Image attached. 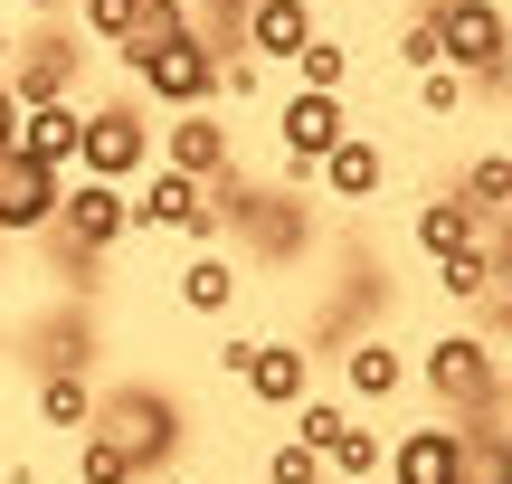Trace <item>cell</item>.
Masks as SVG:
<instances>
[{
  "label": "cell",
  "mask_w": 512,
  "mask_h": 484,
  "mask_svg": "<svg viewBox=\"0 0 512 484\" xmlns=\"http://www.w3.org/2000/svg\"><path fill=\"white\" fill-rule=\"evenodd\" d=\"M86 428L105 437V447L124 456L133 475H162L171 456H181V437H190V428H181V399H171V390H152V380H124V390H105Z\"/></svg>",
  "instance_id": "1"
},
{
  "label": "cell",
  "mask_w": 512,
  "mask_h": 484,
  "mask_svg": "<svg viewBox=\"0 0 512 484\" xmlns=\"http://www.w3.org/2000/svg\"><path fill=\"white\" fill-rule=\"evenodd\" d=\"M437 57L465 76V86H494V76H512V19L503 0H437Z\"/></svg>",
  "instance_id": "2"
},
{
  "label": "cell",
  "mask_w": 512,
  "mask_h": 484,
  "mask_svg": "<svg viewBox=\"0 0 512 484\" xmlns=\"http://www.w3.org/2000/svg\"><path fill=\"white\" fill-rule=\"evenodd\" d=\"M124 67L143 76V95H162L171 114H190V105L219 95V48H209L200 29L190 38H124Z\"/></svg>",
  "instance_id": "3"
},
{
  "label": "cell",
  "mask_w": 512,
  "mask_h": 484,
  "mask_svg": "<svg viewBox=\"0 0 512 484\" xmlns=\"http://www.w3.org/2000/svg\"><path fill=\"white\" fill-rule=\"evenodd\" d=\"M427 390H437L446 428H465V418H494V409H503L494 342H484V333H446V342H427Z\"/></svg>",
  "instance_id": "4"
},
{
  "label": "cell",
  "mask_w": 512,
  "mask_h": 484,
  "mask_svg": "<svg viewBox=\"0 0 512 484\" xmlns=\"http://www.w3.org/2000/svg\"><path fill=\"white\" fill-rule=\"evenodd\" d=\"M152 162V124L133 105H86V143H76V171L86 181H114V190H133V171Z\"/></svg>",
  "instance_id": "5"
},
{
  "label": "cell",
  "mask_w": 512,
  "mask_h": 484,
  "mask_svg": "<svg viewBox=\"0 0 512 484\" xmlns=\"http://www.w3.org/2000/svg\"><path fill=\"white\" fill-rule=\"evenodd\" d=\"M342 133H351V105H342V95H313V86H294L285 114H275V143H285V171H294V181H313V162H323Z\"/></svg>",
  "instance_id": "6"
},
{
  "label": "cell",
  "mask_w": 512,
  "mask_h": 484,
  "mask_svg": "<svg viewBox=\"0 0 512 484\" xmlns=\"http://www.w3.org/2000/svg\"><path fill=\"white\" fill-rule=\"evenodd\" d=\"M124 219L133 228H171V238H219V219H209V190L190 181V171H152L143 190H124Z\"/></svg>",
  "instance_id": "7"
},
{
  "label": "cell",
  "mask_w": 512,
  "mask_h": 484,
  "mask_svg": "<svg viewBox=\"0 0 512 484\" xmlns=\"http://www.w3.org/2000/svg\"><path fill=\"white\" fill-rule=\"evenodd\" d=\"M124 228L133 219H124V190H114V181H67V190H57V238H67L76 257H105Z\"/></svg>",
  "instance_id": "8"
},
{
  "label": "cell",
  "mask_w": 512,
  "mask_h": 484,
  "mask_svg": "<svg viewBox=\"0 0 512 484\" xmlns=\"http://www.w3.org/2000/svg\"><path fill=\"white\" fill-rule=\"evenodd\" d=\"M76 143H86V105H76V95H57V105H19V133H10L19 162L76 171Z\"/></svg>",
  "instance_id": "9"
},
{
  "label": "cell",
  "mask_w": 512,
  "mask_h": 484,
  "mask_svg": "<svg viewBox=\"0 0 512 484\" xmlns=\"http://www.w3.org/2000/svg\"><path fill=\"white\" fill-rule=\"evenodd\" d=\"M238 390L256 399V409H294V399H313V352L304 342H247Z\"/></svg>",
  "instance_id": "10"
},
{
  "label": "cell",
  "mask_w": 512,
  "mask_h": 484,
  "mask_svg": "<svg viewBox=\"0 0 512 484\" xmlns=\"http://www.w3.org/2000/svg\"><path fill=\"white\" fill-rule=\"evenodd\" d=\"M76 67H86V48L76 38H19V57H10V105H57V95L76 86Z\"/></svg>",
  "instance_id": "11"
},
{
  "label": "cell",
  "mask_w": 512,
  "mask_h": 484,
  "mask_svg": "<svg viewBox=\"0 0 512 484\" xmlns=\"http://www.w3.org/2000/svg\"><path fill=\"white\" fill-rule=\"evenodd\" d=\"M57 171L19 162V152H0V238H38V228H57Z\"/></svg>",
  "instance_id": "12"
},
{
  "label": "cell",
  "mask_w": 512,
  "mask_h": 484,
  "mask_svg": "<svg viewBox=\"0 0 512 484\" xmlns=\"http://www.w3.org/2000/svg\"><path fill=\"white\" fill-rule=\"evenodd\" d=\"M162 162H171V171H190V181H219V171H238V143H228V124H219L209 105H190V114H171Z\"/></svg>",
  "instance_id": "13"
},
{
  "label": "cell",
  "mask_w": 512,
  "mask_h": 484,
  "mask_svg": "<svg viewBox=\"0 0 512 484\" xmlns=\"http://www.w3.org/2000/svg\"><path fill=\"white\" fill-rule=\"evenodd\" d=\"M380 466H389V484H456V428H408Z\"/></svg>",
  "instance_id": "14"
},
{
  "label": "cell",
  "mask_w": 512,
  "mask_h": 484,
  "mask_svg": "<svg viewBox=\"0 0 512 484\" xmlns=\"http://www.w3.org/2000/svg\"><path fill=\"white\" fill-rule=\"evenodd\" d=\"M313 171H323V190H332V200H380V181H389L380 143H361V133H342V143H332Z\"/></svg>",
  "instance_id": "15"
},
{
  "label": "cell",
  "mask_w": 512,
  "mask_h": 484,
  "mask_svg": "<svg viewBox=\"0 0 512 484\" xmlns=\"http://www.w3.org/2000/svg\"><path fill=\"white\" fill-rule=\"evenodd\" d=\"M456 484H512V428L503 418H465L456 428Z\"/></svg>",
  "instance_id": "16"
},
{
  "label": "cell",
  "mask_w": 512,
  "mask_h": 484,
  "mask_svg": "<svg viewBox=\"0 0 512 484\" xmlns=\"http://www.w3.org/2000/svg\"><path fill=\"white\" fill-rule=\"evenodd\" d=\"M238 38L256 57H285V67H294V48L313 38V10H304V0H256V10L238 19Z\"/></svg>",
  "instance_id": "17"
},
{
  "label": "cell",
  "mask_w": 512,
  "mask_h": 484,
  "mask_svg": "<svg viewBox=\"0 0 512 484\" xmlns=\"http://www.w3.org/2000/svg\"><path fill=\"white\" fill-rule=\"evenodd\" d=\"M342 380H351V390H361V399H399L408 361L389 352V333H361V342H351V361H342Z\"/></svg>",
  "instance_id": "18"
},
{
  "label": "cell",
  "mask_w": 512,
  "mask_h": 484,
  "mask_svg": "<svg viewBox=\"0 0 512 484\" xmlns=\"http://www.w3.org/2000/svg\"><path fill=\"white\" fill-rule=\"evenodd\" d=\"M437 285H446L456 304H475V295H494V285H503V266H494V238H484V219H475V247H456V257L437 266Z\"/></svg>",
  "instance_id": "19"
},
{
  "label": "cell",
  "mask_w": 512,
  "mask_h": 484,
  "mask_svg": "<svg viewBox=\"0 0 512 484\" xmlns=\"http://www.w3.org/2000/svg\"><path fill=\"white\" fill-rule=\"evenodd\" d=\"M181 304H190V314H228V304H238V266L200 247V257L181 266Z\"/></svg>",
  "instance_id": "20"
},
{
  "label": "cell",
  "mask_w": 512,
  "mask_h": 484,
  "mask_svg": "<svg viewBox=\"0 0 512 484\" xmlns=\"http://www.w3.org/2000/svg\"><path fill=\"white\" fill-rule=\"evenodd\" d=\"M38 418H48V428H67V437H86V418H95L86 371H48V380H38Z\"/></svg>",
  "instance_id": "21"
},
{
  "label": "cell",
  "mask_w": 512,
  "mask_h": 484,
  "mask_svg": "<svg viewBox=\"0 0 512 484\" xmlns=\"http://www.w3.org/2000/svg\"><path fill=\"white\" fill-rule=\"evenodd\" d=\"M456 200L475 209V219H494V209H512V152H475L456 181Z\"/></svg>",
  "instance_id": "22"
},
{
  "label": "cell",
  "mask_w": 512,
  "mask_h": 484,
  "mask_svg": "<svg viewBox=\"0 0 512 484\" xmlns=\"http://www.w3.org/2000/svg\"><path fill=\"white\" fill-rule=\"evenodd\" d=\"M418 247H427V257H456V247H475V209H465V200H427L418 209Z\"/></svg>",
  "instance_id": "23"
},
{
  "label": "cell",
  "mask_w": 512,
  "mask_h": 484,
  "mask_svg": "<svg viewBox=\"0 0 512 484\" xmlns=\"http://www.w3.org/2000/svg\"><path fill=\"white\" fill-rule=\"evenodd\" d=\"M294 76H304L313 95H342V76H351V48H342V38H323V29H313L304 48H294Z\"/></svg>",
  "instance_id": "24"
},
{
  "label": "cell",
  "mask_w": 512,
  "mask_h": 484,
  "mask_svg": "<svg viewBox=\"0 0 512 484\" xmlns=\"http://www.w3.org/2000/svg\"><path fill=\"white\" fill-rule=\"evenodd\" d=\"M380 456H389V447H380V437L361 428V418L323 437V475H380Z\"/></svg>",
  "instance_id": "25"
},
{
  "label": "cell",
  "mask_w": 512,
  "mask_h": 484,
  "mask_svg": "<svg viewBox=\"0 0 512 484\" xmlns=\"http://www.w3.org/2000/svg\"><path fill=\"white\" fill-rule=\"evenodd\" d=\"M133 29H143V0H86V38L95 48H124Z\"/></svg>",
  "instance_id": "26"
},
{
  "label": "cell",
  "mask_w": 512,
  "mask_h": 484,
  "mask_svg": "<svg viewBox=\"0 0 512 484\" xmlns=\"http://www.w3.org/2000/svg\"><path fill=\"white\" fill-rule=\"evenodd\" d=\"M285 418H294V437H304L313 456H323V437H332V428H351V409H342V399H294Z\"/></svg>",
  "instance_id": "27"
},
{
  "label": "cell",
  "mask_w": 512,
  "mask_h": 484,
  "mask_svg": "<svg viewBox=\"0 0 512 484\" xmlns=\"http://www.w3.org/2000/svg\"><path fill=\"white\" fill-rule=\"evenodd\" d=\"M76 475H86V484H143V475H133V466H124V456H114V447H105L95 428L76 437Z\"/></svg>",
  "instance_id": "28"
},
{
  "label": "cell",
  "mask_w": 512,
  "mask_h": 484,
  "mask_svg": "<svg viewBox=\"0 0 512 484\" xmlns=\"http://www.w3.org/2000/svg\"><path fill=\"white\" fill-rule=\"evenodd\" d=\"M266 484H332V475H323V456H313L304 437H285V447L266 456Z\"/></svg>",
  "instance_id": "29"
},
{
  "label": "cell",
  "mask_w": 512,
  "mask_h": 484,
  "mask_svg": "<svg viewBox=\"0 0 512 484\" xmlns=\"http://www.w3.org/2000/svg\"><path fill=\"white\" fill-rule=\"evenodd\" d=\"M456 105H465V76L456 67H427L418 76V114H456Z\"/></svg>",
  "instance_id": "30"
},
{
  "label": "cell",
  "mask_w": 512,
  "mask_h": 484,
  "mask_svg": "<svg viewBox=\"0 0 512 484\" xmlns=\"http://www.w3.org/2000/svg\"><path fill=\"white\" fill-rule=\"evenodd\" d=\"M399 67H446V57H437V19H408V29H399Z\"/></svg>",
  "instance_id": "31"
},
{
  "label": "cell",
  "mask_w": 512,
  "mask_h": 484,
  "mask_svg": "<svg viewBox=\"0 0 512 484\" xmlns=\"http://www.w3.org/2000/svg\"><path fill=\"white\" fill-rule=\"evenodd\" d=\"M10 133H19V105H10V86H0V152H10Z\"/></svg>",
  "instance_id": "32"
},
{
  "label": "cell",
  "mask_w": 512,
  "mask_h": 484,
  "mask_svg": "<svg viewBox=\"0 0 512 484\" xmlns=\"http://www.w3.org/2000/svg\"><path fill=\"white\" fill-rule=\"evenodd\" d=\"M494 314H503V333H512V276H503V285H494Z\"/></svg>",
  "instance_id": "33"
},
{
  "label": "cell",
  "mask_w": 512,
  "mask_h": 484,
  "mask_svg": "<svg viewBox=\"0 0 512 484\" xmlns=\"http://www.w3.org/2000/svg\"><path fill=\"white\" fill-rule=\"evenodd\" d=\"M10 57H19V38H10V29H0V76H10Z\"/></svg>",
  "instance_id": "34"
},
{
  "label": "cell",
  "mask_w": 512,
  "mask_h": 484,
  "mask_svg": "<svg viewBox=\"0 0 512 484\" xmlns=\"http://www.w3.org/2000/svg\"><path fill=\"white\" fill-rule=\"evenodd\" d=\"M494 380H503V399H512V361H494Z\"/></svg>",
  "instance_id": "35"
},
{
  "label": "cell",
  "mask_w": 512,
  "mask_h": 484,
  "mask_svg": "<svg viewBox=\"0 0 512 484\" xmlns=\"http://www.w3.org/2000/svg\"><path fill=\"white\" fill-rule=\"evenodd\" d=\"M19 10H67V0H19Z\"/></svg>",
  "instance_id": "36"
},
{
  "label": "cell",
  "mask_w": 512,
  "mask_h": 484,
  "mask_svg": "<svg viewBox=\"0 0 512 484\" xmlns=\"http://www.w3.org/2000/svg\"><path fill=\"white\" fill-rule=\"evenodd\" d=\"M228 10H238V19H247V10H256V0H228Z\"/></svg>",
  "instance_id": "37"
}]
</instances>
